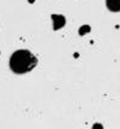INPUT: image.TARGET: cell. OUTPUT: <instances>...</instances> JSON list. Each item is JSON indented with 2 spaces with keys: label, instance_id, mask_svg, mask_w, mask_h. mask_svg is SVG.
I'll return each mask as SVG.
<instances>
[{
  "label": "cell",
  "instance_id": "cell-4",
  "mask_svg": "<svg viewBox=\"0 0 120 129\" xmlns=\"http://www.w3.org/2000/svg\"><path fill=\"white\" fill-rule=\"evenodd\" d=\"M89 31H90V28L87 26V25H84V26H82L79 29V35H84L85 32H89Z\"/></svg>",
  "mask_w": 120,
  "mask_h": 129
},
{
  "label": "cell",
  "instance_id": "cell-2",
  "mask_svg": "<svg viewBox=\"0 0 120 129\" xmlns=\"http://www.w3.org/2000/svg\"><path fill=\"white\" fill-rule=\"evenodd\" d=\"M52 19H53V24H54V30L61 29L65 25V17L61 14H52Z\"/></svg>",
  "mask_w": 120,
  "mask_h": 129
},
{
  "label": "cell",
  "instance_id": "cell-3",
  "mask_svg": "<svg viewBox=\"0 0 120 129\" xmlns=\"http://www.w3.org/2000/svg\"><path fill=\"white\" fill-rule=\"evenodd\" d=\"M106 5L112 12L120 11V0H106Z\"/></svg>",
  "mask_w": 120,
  "mask_h": 129
},
{
  "label": "cell",
  "instance_id": "cell-5",
  "mask_svg": "<svg viewBox=\"0 0 120 129\" xmlns=\"http://www.w3.org/2000/svg\"><path fill=\"white\" fill-rule=\"evenodd\" d=\"M92 129H103V127H102L101 124H98V123H96V124L92 125Z\"/></svg>",
  "mask_w": 120,
  "mask_h": 129
},
{
  "label": "cell",
  "instance_id": "cell-1",
  "mask_svg": "<svg viewBox=\"0 0 120 129\" xmlns=\"http://www.w3.org/2000/svg\"><path fill=\"white\" fill-rule=\"evenodd\" d=\"M37 64V59L29 50L14 51L10 59V68L16 74H24L30 72Z\"/></svg>",
  "mask_w": 120,
  "mask_h": 129
}]
</instances>
